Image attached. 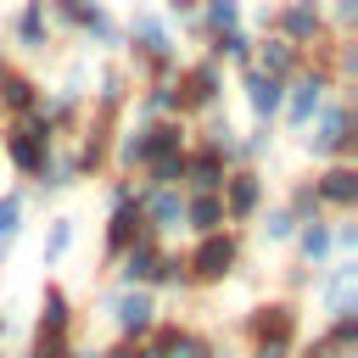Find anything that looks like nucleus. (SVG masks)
<instances>
[{"label":"nucleus","instance_id":"nucleus-26","mask_svg":"<svg viewBox=\"0 0 358 358\" xmlns=\"http://www.w3.org/2000/svg\"><path fill=\"white\" fill-rule=\"evenodd\" d=\"M291 246V257L296 263H308V268H324L336 252H330V218H308V224H296V235L285 241Z\"/></svg>","mask_w":358,"mask_h":358},{"label":"nucleus","instance_id":"nucleus-27","mask_svg":"<svg viewBox=\"0 0 358 358\" xmlns=\"http://www.w3.org/2000/svg\"><path fill=\"white\" fill-rule=\"evenodd\" d=\"M73 324H78V308H73V296H67V291H62L56 280H45L34 330H56V336H73Z\"/></svg>","mask_w":358,"mask_h":358},{"label":"nucleus","instance_id":"nucleus-45","mask_svg":"<svg viewBox=\"0 0 358 358\" xmlns=\"http://www.w3.org/2000/svg\"><path fill=\"white\" fill-rule=\"evenodd\" d=\"M129 201H134V179L129 173H112L106 179V207H129Z\"/></svg>","mask_w":358,"mask_h":358},{"label":"nucleus","instance_id":"nucleus-34","mask_svg":"<svg viewBox=\"0 0 358 358\" xmlns=\"http://www.w3.org/2000/svg\"><path fill=\"white\" fill-rule=\"evenodd\" d=\"M252 224H257V235H263V246H285V241L296 235V218H291V207H285V201H263Z\"/></svg>","mask_w":358,"mask_h":358},{"label":"nucleus","instance_id":"nucleus-37","mask_svg":"<svg viewBox=\"0 0 358 358\" xmlns=\"http://www.w3.org/2000/svg\"><path fill=\"white\" fill-rule=\"evenodd\" d=\"M285 207H291L296 224H308V218H330V213L319 207V196H313V179H291V185H285Z\"/></svg>","mask_w":358,"mask_h":358},{"label":"nucleus","instance_id":"nucleus-12","mask_svg":"<svg viewBox=\"0 0 358 358\" xmlns=\"http://www.w3.org/2000/svg\"><path fill=\"white\" fill-rule=\"evenodd\" d=\"M6 45L17 50V56H50V45H56V28H50V6L45 0H17V11H11V22H6Z\"/></svg>","mask_w":358,"mask_h":358},{"label":"nucleus","instance_id":"nucleus-19","mask_svg":"<svg viewBox=\"0 0 358 358\" xmlns=\"http://www.w3.org/2000/svg\"><path fill=\"white\" fill-rule=\"evenodd\" d=\"M145 235V224H140V207L129 201V207H106V229H101V263L112 268L134 241Z\"/></svg>","mask_w":358,"mask_h":358},{"label":"nucleus","instance_id":"nucleus-49","mask_svg":"<svg viewBox=\"0 0 358 358\" xmlns=\"http://www.w3.org/2000/svg\"><path fill=\"white\" fill-rule=\"evenodd\" d=\"M6 330H11V324H6V313H0V341H6Z\"/></svg>","mask_w":358,"mask_h":358},{"label":"nucleus","instance_id":"nucleus-29","mask_svg":"<svg viewBox=\"0 0 358 358\" xmlns=\"http://www.w3.org/2000/svg\"><path fill=\"white\" fill-rule=\"evenodd\" d=\"M73 241H78V218L73 213H56V218H45V241H39V268H56L67 252H73Z\"/></svg>","mask_w":358,"mask_h":358},{"label":"nucleus","instance_id":"nucleus-17","mask_svg":"<svg viewBox=\"0 0 358 358\" xmlns=\"http://www.w3.org/2000/svg\"><path fill=\"white\" fill-rule=\"evenodd\" d=\"M241 101H246V117H252V123H280L285 78H268V73L246 67V73H241Z\"/></svg>","mask_w":358,"mask_h":358},{"label":"nucleus","instance_id":"nucleus-15","mask_svg":"<svg viewBox=\"0 0 358 358\" xmlns=\"http://www.w3.org/2000/svg\"><path fill=\"white\" fill-rule=\"evenodd\" d=\"M313 196H319V207L336 213V218L352 213V207H358V168H352V162H319Z\"/></svg>","mask_w":358,"mask_h":358},{"label":"nucleus","instance_id":"nucleus-22","mask_svg":"<svg viewBox=\"0 0 358 358\" xmlns=\"http://www.w3.org/2000/svg\"><path fill=\"white\" fill-rule=\"evenodd\" d=\"M252 67L268 73V78H291L296 67H308V50L285 45L280 34H257V45H252Z\"/></svg>","mask_w":358,"mask_h":358},{"label":"nucleus","instance_id":"nucleus-16","mask_svg":"<svg viewBox=\"0 0 358 358\" xmlns=\"http://www.w3.org/2000/svg\"><path fill=\"white\" fill-rule=\"evenodd\" d=\"M39 101H45V84L28 73V67H17V62H6L0 67V123H11V117H28V112H39Z\"/></svg>","mask_w":358,"mask_h":358},{"label":"nucleus","instance_id":"nucleus-44","mask_svg":"<svg viewBox=\"0 0 358 358\" xmlns=\"http://www.w3.org/2000/svg\"><path fill=\"white\" fill-rule=\"evenodd\" d=\"M291 358H352V352H341V347H330L324 336H313V341H296Z\"/></svg>","mask_w":358,"mask_h":358},{"label":"nucleus","instance_id":"nucleus-1","mask_svg":"<svg viewBox=\"0 0 358 358\" xmlns=\"http://www.w3.org/2000/svg\"><path fill=\"white\" fill-rule=\"evenodd\" d=\"M179 28H173V17H162V11H151V6H134L129 17H123V67L134 73V84L140 78H173L179 73Z\"/></svg>","mask_w":358,"mask_h":358},{"label":"nucleus","instance_id":"nucleus-4","mask_svg":"<svg viewBox=\"0 0 358 358\" xmlns=\"http://www.w3.org/2000/svg\"><path fill=\"white\" fill-rule=\"evenodd\" d=\"M56 145H62V140L45 129V117H39V112L0 123V157H6V168H11L17 179H39V168L50 162V151H56Z\"/></svg>","mask_w":358,"mask_h":358},{"label":"nucleus","instance_id":"nucleus-20","mask_svg":"<svg viewBox=\"0 0 358 358\" xmlns=\"http://www.w3.org/2000/svg\"><path fill=\"white\" fill-rule=\"evenodd\" d=\"M129 112H134V123L179 117V90H173V78H140L134 95H129Z\"/></svg>","mask_w":358,"mask_h":358},{"label":"nucleus","instance_id":"nucleus-14","mask_svg":"<svg viewBox=\"0 0 358 358\" xmlns=\"http://www.w3.org/2000/svg\"><path fill=\"white\" fill-rule=\"evenodd\" d=\"M129 95H134V73L123 67V62H106L101 73H95V95L84 101L95 117H112V123H123V112H129Z\"/></svg>","mask_w":358,"mask_h":358},{"label":"nucleus","instance_id":"nucleus-32","mask_svg":"<svg viewBox=\"0 0 358 358\" xmlns=\"http://www.w3.org/2000/svg\"><path fill=\"white\" fill-rule=\"evenodd\" d=\"M185 229H190V235L224 229V201H218L213 190H185Z\"/></svg>","mask_w":358,"mask_h":358},{"label":"nucleus","instance_id":"nucleus-41","mask_svg":"<svg viewBox=\"0 0 358 358\" xmlns=\"http://www.w3.org/2000/svg\"><path fill=\"white\" fill-rule=\"evenodd\" d=\"M50 6V28H67V34H78V22L101 6V0H45Z\"/></svg>","mask_w":358,"mask_h":358},{"label":"nucleus","instance_id":"nucleus-10","mask_svg":"<svg viewBox=\"0 0 358 358\" xmlns=\"http://www.w3.org/2000/svg\"><path fill=\"white\" fill-rule=\"evenodd\" d=\"M218 201H224V224H229V229L252 224V218H257V207L268 201V179H263V168L235 162V168L224 173V185H218Z\"/></svg>","mask_w":358,"mask_h":358},{"label":"nucleus","instance_id":"nucleus-48","mask_svg":"<svg viewBox=\"0 0 358 358\" xmlns=\"http://www.w3.org/2000/svg\"><path fill=\"white\" fill-rule=\"evenodd\" d=\"M73 358H101V347H73Z\"/></svg>","mask_w":358,"mask_h":358},{"label":"nucleus","instance_id":"nucleus-38","mask_svg":"<svg viewBox=\"0 0 358 358\" xmlns=\"http://www.w3.org/2000/svg\"><path fill=\"white\" fill-rule=\"evenodd\" d=\"M330 347H341V352H358V308H347V313H330V324L319 330Z\"/></svg>","mask_w":358,"mask_h":358},{"label":"nucleus","instance_id":"nucleus-42","mask_svg":"<svg viewBox=\"0 0 358 358\" xmlns=\"http://www.w3.org/2000/svg\"><path fill=\"white\" fill-rule=\"evenodd\" d=\"M319 11L330 22V34H352V22H358V0H319Z\"/></svg>","mask_w":358,"mask_h":358},{"label":"nucleus","instance_id":"nucleus-39","mask_svg":"<svg viewBox=\"0 0 358 358\" xmlns=\"http://www.w3.org/2000/svg\"><path fill=\"white\" fill-rule=\"evenodd\" d=\"M179 358H235V352H229V341H224L218 330H196V324H190V336H185V352H179Z\"/></svg>","mask_w":358,"mask_h":358},{"label":"nucleus","instance_id":"nucleus-23","mask_svg":"<svg viewBox=\"0 0 358 358\" xmlns=\"http://www.w3.org/2000/svg\"><path fill=\"white\" fill-rule=\"evenodd\" d=\"M162 246L168 241H157V235H140L117 263H112V285H151V268H157V257H162Z\"/></svg>","mask_w":358,"mask_h":358},{"label":"nucleus","instance_id":"nucleus-47","mask_svg":"<svg viewBox=\"0 0 358 358\" xmlns=\"http://www.w3.org/2000/svg\"><path fill=\"white\" fill-rule=\"evenodd\" d=\"M246 358H291V347H274V341H246Z\"/></svg>","mask_w":358,"mask_h":358},{"label":"nucleus","instance_id":"nucleus-40","mask_svg":"<svg viewBox=\"0 0 358 358\" xmlns=\"http://www.w3.org/2000/svg\"><path fill=\"white\" fill-rule=\"evenodd\" d=\"M73 347H78L73 336H56V330H34L22 358H73Z\"/></svg>","mask_w":358,"mask_h":358},{"label":"nucleus","instance_id":"nucleus-46","mask_svg":"<svg viewBox=\"0 0 358 358\" xmlns=\"http://www.w3.org/2000/svg\"><path fill=\"white\" fill-rule=\"evenodd\" d=\"M196 6H201V0H162V17L185 22V17H196Z\"/></svg>","mask_w":358,"mask_h":358},{"label":"nucleus","instance_id":"nucleus-21","mask_svg":"<svg viewBox=\"0 0 358 358\" xmlns=\"http://www.w3.org/2000/svg\"><path fill=\"white\" fill-rule=\"evenodd\" d=\"M190 140H196V145H207V151H218V157L235 168V151H241V129L229 123V112H224V106L201 112V117L190 123Z\"/></svg>","mask_w":358,"mask_h":358},{"label":"nucleus","instance_id":"nucleus-43","mask_svg":"<svg viewBox=\"0 0 358 358\" xmlns=\"http://www.w3.org/2000/svg\"><path fill=\"white\" fill-rule=\"evenodd\" d=\"M313 274H319V268H308V263H296V257H291V263L280 268V285H285V296H302V291H313Z\"/></svg>","mask_w":358,"mask_h":358},{"label":"nucleus","instance_id":"nucleus-35","mask_svg":"<svg viewBox=\"0 0 358 358\" xmlns=\"http://www.w3.org/2000/svg\"><path fill=\"white\" fill-rule=\"evenodd\" d=\"M274 140H280V129H274V123H252V129L241 134V151H235V162H252V168H263V157H274Z\"/></svg>","mask_w":358,"mask_h":358},{"label":"nucleus","instance_id":"nucleus-36","mask_svg":"<svg viewBox=\"0 0 358 358\" xmlns=\"http://www.w3.org/2000/svg\"><path fill=\"white\" fill-rule=\"evenodd\" d=\"M190 151V145H185ZM185 151H173V157H151L140 173H134V185H179L185 179Z\"/></svg>","mask_w":358,"mask_h":358},{"label":"nucleus","instance_id":"nucleus-25","mask_svg":"<svg viewBox=\"0 0 358 358\" xmlns=\"http://www.w3.org/2000/svg\"><path fill=\"white\" fill-rule=\"evenodd\" d=\"M224 173H229V162H224L218 151H207V145H196V140H190V151H185V179H179V190H213V196H218Z\"/></svg>","mask_w":358,"mask_h":358},{"label":"nucleus","instance_id":"nucleus-3","mask_svg":"<svg viewBox=\"0 0 358 358\" xmlns=\"http://www.w3.org/2000/svg\"><path fill=\"white\" fill-rule=\"evenodd\" d=\"M185 274H190V285H201V291L241 280V274H246V235L229 229V224L213 229V235H196V241L185 246Z\"/></svg>","mask_w":358,"mask_h":358},{"label":"nucleus","instance_id":"nucleus-18","mask_svg":"<svg viewBox=\"0 0 358 358\" xmlns=\"http://www.w3.org/2000/svg\"><path fill=\"white\" fill-rule=\"evenodd\" d=\"M201 45H207L201 56H207V62H218L224 73H246V67H252V45H257V34H252V28L241 22V28H224V34H207Z\"/></svg>","mask_w":358,"mask_h":358},{"label":"nucleus","instance_id":"nucleus-6","mask_svg":"<svg viewBox=\"0 0 358 358\" xmlns=\"http://www.w3.org/2000/svg\"><path fill=\"white\" fill-rule=\"evenodd\" d=\"M241 336L246 341H274V347H296L302 341V302L296 296H257L241 313Z\"/></svg>","mask_w":358,"mask_h":358},{"label":"nucleus","instance_id":"nucleus-28","mask_svg":"<svg viewBox=\"0 0 358 358\" xmlns=\"http://www.w3.org/2000/svg\"><path fill=\"white\" fill-rule=\"evenodd\" d=\"M22 224H28V196L22 190H0V268L11 263V252L22 241Z\"/></svg>","mask_w":358,"mask_h":358},{"label":"nucleus","instance_id":"nucleus-8","mask_svg":"<svg viewBox=\"0 0 358 358\" xmlns=\"http://www.w3.org/2000/svg\"><path fill=\"white\" fill-rule=\"evenodd\" d=\"M336 84H330V73L308 56V67H296L291 78H285V101H280V123L274 129H285V134H302L308 123H313V112L324 106V95H330Z\"/></svg>","mask_w":358,"mask_h":358},{"label":"nucleus","instance_id":"nucleus-30","mask_svg":"<svg viewBox=\"0 0 358 358\" xmlns=\"http://www.w3.org/2000/svg\"><path fill=\"white\" fill-rule=\"evenodd\" d=\"M78 39H84V50L95 45V50H123V17H112L106 6H95L84 22H78Z\"/></svg>","mask_w":358,"mask_h":358},{"label":"nucleus","instance_id":"nucleus-7","mask_svg":"<svg viewBox=\"0 0 358 358\" xmlns=\"http://www.w3.org/2000/svg\"><path fill=\"white\" fill-rule=\"evenodd\" d=\"M173 90H179V117H185V123H196L201 112L224 106L229 73H224L218 62H207V56H190V62H179V73H173Z\"/></svg>","mask_w":358,"mask_h":358},{"label":"nucleus","instance_id":"nucleus-11","mask_svg":"<svg viewBox=\"0 0 358 358\" xmlns=\"http://www.w3.org/2000/svg\"><path fill=\"white\" fill-rule=\"evenodd\" d=\"M134 207H140L145 235H157V241L185 229V190L179 185H134Z\"/></svg>","mask_w":358,"mask_h":358},{"label":"nucleus","instance_id":"nucleus-24","mask_svg":"<svg viewBox=\"0 0 358 358\" xmlns=\"http://www.w3.org/2000/svg\"><path fill=\"white\" fill-rule=\"evenodd\" d=\"M241 22H246V0H201L196 17H185L179 28L207 39V34H224V28H241Z\"/></svg>","mask_w":358,"mask_h":358},{"label":"nucleus","instance_id":"nucleus-13","mask_svg":"<svg viewBox=\"0 0 358 358\" xmlns=\"http://www.w3.org/2000/svg\"><path fill=\"white\" fill-rule=\"evenodd\" d=\"M313 302H319L324 313L358 308V257H330V263L313 274Z\"/></svg>","mask_w":358,"mask_h":358},{"label":"nucleus","instance_id":"nucleus-5","mask_svg":"<svg viewBox=\"0 0 358 358\" xmlns=\"http://www.w3.org/2000/svg\"><path fill=\"white\" fill-rule=\"evenodd\" d=\"M95 308L112 319L117 341H145V330L162 319V302H157V291H145V285H106Z\"/></svg>","mask_w":358,"mask_h":358},{"label":"nucleus","instance_id":"nucleus-31","mask_svg":"<svg viewBox=\"0 0 358 358\" xmlns=\"http://www.w3.org/2000/svg\"><path fill=\"white\" fill-rule=\"evenodd\" d=\"M190 145V123L185 117H151L145 123V151L151 157H173V151H185ZM145 157V162H151Z\"/></svg>","mask_w":358,"mask_h":358},{"label":"nucleus","instance_id":"nucleus-33","mask_svg":"<svg viewBox=\"0 0 358 358\" xmlns=\"http://www.w3.org/2000/svg\"><path fill=\"white\" fill-rule=\"evenodd\" d=\"M145 291H168V296H190L196 285H190V274H185V252H173V246H162V257H157V268H151V285Z\"/></svg>","mask_w":358,"mask_h":358},{"label":"nucleus","instance_id":"nucleus-2","mask_svg":"<svg viewBox=\"0 0 358 358\" xmlns=\"http://www.w3.org/2000/svg\"><path fill=\"white\" fill-rule=\"evenodd\" d=\"M302 157L308 162H352V145H358V112H352V95L347 90H330L324 106L313 112V123L296 134Z\"/></svg>","mask_w":358,"mask_h":358},{"label":"nucleus","instance_id":"nucleus-9","mask_svg":"<svg viewBox=\"0 0 358 358\" xmlns=\"http://www.w3.org/2000/svg\"><path fill=\"white\" fill-rule=\"evenodd\" d=\"M268 34H280V39L296 45V50H319L324 39H336L330 22H324V11H319V0H274Z\"/></svg>","mask_w":358,"mask_h":358}]
</instances>
